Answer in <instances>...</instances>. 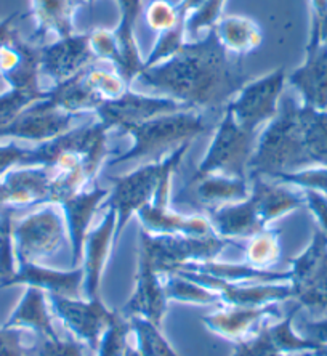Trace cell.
Masks as SVG:
<instances>
[{"label": "cell", "mask_w": 327, "mask_h": 356, "mask_svg": "<svg viewBox=\"0 0 327 356\" xmlns=\"http://www.w3.org/2000/svg\"><path fill=\"white\" fill-rule=\"evenodd\" d=\"M246 82L239 63L231 60L214 29L188 40L172 58L143 70L134 81L152 95L173 98L196 111L228 104Z\"/></svg>", "instance_id": "6da1fadb"}, {"label": "cell", "mask_w": 327, "mask_h": 356, "mask_svg": "<svg viewBox=\"0 0 327 356\" xmlns=\"http://www.w3.org/2000/svg\"><path fill=\"white\" fill-rule=\"evenodd\" d=\"M311 164L305 153L302 103L292 97H282L276 118L265 125L257 138L255 153L249 165L250 177L276 178L282 174H291L310 169Z\"/></svg>", "instance_id": "7a4b0ae2"}, {"label": "cell", "mask_w": 327, "mask_h": 356, "mask_svg": "<svg viewBox=\"0 0 327 356\" xmlns=\"http://www.w3.org/2000/svg\"><path fill=\"white\" fill-rule=\"evenodd\" d=\"M209 130V120L196 109L162 114L129 129L125 134L131 137V146L115 156L111 165L131 161H161Z\"/></svg>", "instance_id": "3957f363"}, {"label": "cell", "mask_w": 327, "mask_h": 356, "mask_svg": "<svg viewBox=\"0 0 327 356\" xmlns=\"http://www.w3.org/2000/svg\"><path fill=\"white\" fill-rule=\"evenodd\" d=\"M189 145L191 143L180 146V148H177L173 153L166 156L161 161L147 162V164L122 177H114L109 196L103 202V206L113 209L115 217H118L114 233V248L118 245L120 234H122L124 228L127 227L130 218L154 199L164 177L173 174L177 170L184 153L189 149Z\"/></svg>", "instance_id": "277c9868"}, {"label": "cell", "mask_w": 327, "mask_h": 356, "mask_svg": "<svg viewBox=\"0 0 327 356\" xmlns=\"http://www.w3.org/2000/svg\"><path fill=\"white\" fill-rule=\"evenodd\" d=\"M138 252L145 254L157 273L175 275L188 264H202L215 260L233 241L217 234L207 236H172V234H150L143 228L138 234Z\"/></svg>", "instance_id": "5b68a950"}, {"label": "cell", "mask_w": 327, "mask_h": 356, "mask_svg": "<svg viewBox=\"0 0 327 356\" xmlns=\"http://www.w3.org/2000/svg\"><path fill=\"white\" fill-rule=\"evenodd\" d=\"M257 138V132L242 129L226 109L215 129L207 153L199 162L191 180L214 174L249 178V165L255 153Z\"/></svg>", "instance_id": "8992f818"}, {"label": "cell", "mask_w": 327, "mask_h": 356, "mask_svg": "<svg viewBox=\"0 0 327 356\" xmlns=\"http://www.w3.org/2000/svg\"><path fill=\"white\" fill-rule=\"evenodd\" d=\"M66 238L67 228L60 204L47 202L39 211L13 223L18 265L40 264L42 259L55 254Z\"/></svg>", "instance_id": "52a82bcc"}, {"label": "cell", "mask_w": 327, "mask_h": 356, "mask_svg": "<svg viewBox=\"0 0 327 356\" xmlns=\"http://www.w3.org/2000/svg\"><path fill=\"white\" fill-rule=\"evenodd\" d=\"M286 83V70L276 67L255 81L246 82L226 109L242 129L258 132V129L276 118Z\"/></svg>", "instance_id": "ba28073f"}, {"label": "cell", "mask_w": 327, "mask_h": 356, "mask_svg": "<svg viewBox=\"0 0 327 356\" xmlns=\"http://www.w3.org/2000/svg\"><path fill=\"white\" fill-rule=\"evenodd\" d=\"M186 109L191 108L173 98L141 93L129 88L119 98L104 102L95 114L99 122L108 127L109 132L120 130L125 134L129 129L143 124L146 120L162 116V114L186 111Z\"/></svg>", "instance_id": "9c48e42d"}, {"label": "cell", "mask_w": 327, "mask_h": 356, "mask_svg": "<svg viewBox=\"0 0 327 356\" xmlns=\"http://www.w3.org/2000/svg\"><path fill=\"white\" fill-rule=\"evenodd\" d=\"M49 302L60 321L92 350H97L103 332L115 316V310H109L99 297L82 300V298L49 296Z\"/></svg>", "instance_id": "30bf717a"}, {"label": "cell", "mask_w": 327, "mask_h": 356, "mask_svg": "<svg viewBox=\"0 0 327 356\" xmlns=\"http://www.w3.org/2000/svg\"><path fill=\"white\" fill-rule=\"evenodd\" d=\"M175 275H180L214 291L218 296L220 302L228 307H263L295 298L291 282H282V284H279V282L234 284V282H226L214 276L188 270H180Z\"/></svg>", "instance_id": "8fae6325"}, {"label": "cell", "mask_w": 327, "mask_h": 356, "mask_svg": "<svg viewBox=\"0 0 327 356\" xmlns=\"http://www.w3.org/2000/svg\"><path fill=\"white\" fill-rule=\"evenodd\" d=\"M76 118L61 111L49 98H45L31 104L8 127L0 130V138L37 141L40 145L71 130Z\"/></svg>", "instance_id": "7c38bea8"}, {"label": "cell", "mask_w": 327, "mask_h": 356, "mask_svg": "<svg viewBox=\"0 0 327 356\" xmlns=\"http://www.w3.org/2000/svg\"><path fill=\"white\" fill-rule=\"evenodd\" d=\"M97 61L88 34H72L56 39L40 49V74L58 86L72 79Z\"/></svg>", "instance_id": "4fadbf2b"}, {"label": "cell", "mask_w": 327, "mask_h": 356, "mask_svg": "<svg viewBox=\"0 0 327 356\" xmlns=\"http://www.w3.org/2000/svg\"><path fill=\"white\" fill-rule=\"evenodd\" d=\"M281 318L278 303L263 307H228L202 318L204 326L230 342L241 343L254 339L273 319Z\"/></svg>", "instance_id": "5bb4252c"}, {"label": "cell", "mask_w": 327, "mask_h": 356, "mask_svg": "<svg viewBox=\"0 0 327 356\" xmlns=\"http://www.w3.org/2000/svg\"><path fill=\"white\" fill-rule=\"evenodd\" d=\"M109 191L111 188H86L60 202L71 244V268L82 265L83 244L90 232L88 228H90L92 218L99 211L102 204L106 201Z\"/></svg>", "instance_id": "9a60e30c"}, {"label": "cell", "mask_w": 327, "mask_h": 356, "mask_svg": "<svg viewBox=\"0 0 327 356\" xmlns=\"http://www.w3.org/2000/svg\"><path fill=\"white\" fill-rule=\"evenodd\" d=\"M167 297L161 281V275L145 254L138 252V273L134 294L119 313L125 318L140 316L161 327L167 313Z\"/></svg>", "instance_id": "2e32d148"}, {"label": "cell", "mask_w": 327, "mask_h": 356, "mask_svg": "<svg viewBox=\"0 0 327 356\" xmlns=\"http://www.w3.org/2000/svg\"><path fill=\"white\" fill-rule=\"evenodd\" d=\"M118 217L113 209H108L102 223L90 229L83 244L82 270H83V296L87 298L99 297L102 275L106 265L111 249H114V233Z\"/></svg>", "instance_id": "e0dca14e"}, {"label": "cell", "mask_w": 327, "mask_h": 356, "mask_svg": "<svg viewBox=\"0 0 327 356\" xmlns=\"http://www.w3.org/2000/svg\"><path fill=\"white\" fill-rule=\"evenodd\" d=\"M302 104L327 111V44L305 45V60L287 76Z\"/></svg>", "instance_id": "ac0fdd59"}, {"label": "cell", "mask_w": 327, "mask_h": 356, "mask_svg": "<svg viewBox=\"0 0 327 356\" xmlns=\"http://www.w3.org/2000/svg\"><path fill=\"white\" fill-rule=\"evenodd\" d=\"M249 196V178L214 174L189 180L188 188L182 190L177 199L180 202L199 204L209 212L225 204L244 201Z\"/></svg>", "instance_id": "d6986e66"}, {"label": "cell", "mask_w": 327, "mask_h": 356, "mask_svg": "<svg viewBox=\"0 0 327 356\" xmlns=\"http://www.w3.org/2000/svg\"><path fill=\"white\" fill-rule=\"evenodd\" d=\"M13 286H33L49 296L81 298V292H83V270L82 266L71 270H55L47 268L40 264H23L18 265L17 273L12 280L5 282L2 289Z\"/></svg>", "instance_id": "ffe728a7"}, {"label": "cell", "mask_w": 327, "mask_h": 356, "mask_svg": "<svg viewBox=\"0 0 327 356\" xmlns=\"http://www.w3.org/2000/svg\"><path fill=\"white\" fill-rule=\"evenodd\" d=\"M141 228L150 234H172V236H207L214 234L207 217L184 216L172 211L168 204L150 202L140 209Z\"/></svg>", "instance_id": "44dd1931"}, {"label": "cell", "mask_w": 327, "mask_h": 356, "mask_svg": "<svg viewBox=\"0 0 327 356\" xmlns=\"http://www.w3.org/2000/svg\"><path fill=\"white\" fill-rule=\"evenodd\" d=\"M207 218L214 233L230 241L234 238L249 239L266 228L258 216L257 202L252 196L244 201L215 207L207 212Z\"/></svg>", "instance_id": "7402d4cb"}, {"label": "cell", "mask_w": 327, "mask_h": 356, "mask_svg": "<svg viewBox=\"0 0 327 356\" xmlns=\"http://www.w3.org/2000/svg\"><path fill=\"white\" fill-rule=\"evenodd\" d=\"M8 196V209L50 202V170L40 165L10 170L2 180Z\"/></svg>", "instance_id": "603a6c76"}, {"label": "cell", "mask_w": 327, "mask_h": 356, "mask_svg": "<svg viewBox=\"0 0 327 356\" xmlns=\"http://www.w3.org/2000/svg\"><path fill=\"white\" fill-rule=\"evenodd\" d=\"M86 0H31V12L35 29L33 40H42L49 35L56 39L70 38L74 33V21L77 10Z\"/></svg>", "instance_id": "cb8c5ba5"}, {"label": "cell", "mask_w": 327, "mask_h": 356, "mask_svg": "<svg viewBox=\"0 0 327 356\" xmlns=\"http://www.w3.org/2000/svg\"><path fill=\"white\" fill-rule=\"evenodd\" d=\"M119 7V23L115 26L114 34L119 42L120 54H122V71L120 76L131 83L136 76L143 71L145 60L141 58L138 44L135 39L136 19L143 12V0H115Z\"/></svg>", "instance_id": "d4e9b609"}, {"label": "cell", "mask_w": 327, "mask_h": 356, "mask_svg": "<svg viewBox=\"0 0 327 356\" xmlns=\"http://www.w3.org/2000/svg\"><path fill=\"white\" fill-rule=\"evenodd\" d=\"M3 327L31 329L39 337L60 339L49 312L47 294L33 286H26L23 297L5 321Z\"/></svg>", "instance_id": "484cf974"}, {"label": "cell", "mask_w": 327, "mask_h": 356, "mask_svg": "<svg viewBox=\"0 0 327 356\" xmlns=\"http://www.w3.org/2000/svg\"><path fill=\"white\" fill-rule=\"evenodd\" d=\"M250 196L255 199L258 216L265 227L273 220L287 216L305 206L302 193L292 191L291 185L278 181H265L262 177H252Z\"/></svg>", "instance_id": "4316f807"}, {"label": "cell", "mask_w": 327, "mask_h": 356, "mask_svg": "<svg viewBox=\"0 0 327 356\" xmlns=\"http://www.w3.org/2000/svg\"><path fill=\"white\" fill-rule=\"evenodd\" d=\"M214 31L221 47L237 58L258 50L263 44V31L257 21L241 15H223Z\"/></svg>", "instance_id": "83f0119b"}, {"label": "cell", "mask_w": 327, "mask_h": 356, "mask_svg": "<svg viewBox=\"0 0 327 356\" xmlns=\"http://www.w3.org/2000/svg\"><path fill=\"white\" fill-rule=\"evenodd\" d=\"M188 271H196L209 276L217 277V280L234 282V284H262V282H289L291 281V271H274V270H262L250 266L249 264H221V261H202V264H188L184 268Z\"/></svg>", "instance_id": "f1b7e54d"}, {"label": "cell", "mask_w": 327, "mask_h": 356, "mask_svg": "<svg viewBox=\"0 0 327 356\" xmlns=\"http://www.w3.org/2000/svg\"><path fill=\"white\" fill-rule=\"evenodd\" d=\"M49 99L61 111L72 116H81L87 113H97L104 99L93 90L86 77V71L79 72L72 79L58 83L50 88Z\"/></svg>", "instance_id": "f546056e"}, {"label": "cell", "mask_w": 327, "mask_h": 356, "mask_svg": "<svg viewBox=\"0 0 327 356\" xmlns=\"http://www.w3.org/2000/svg\"><path fill=\"white\" fill-rule=\"evenodd\" d=\"M291 286L297 297L305 287L310 286L327 265V236L321 229H314L313 239L298 257L291 260Z\"/></svg>", "instance_id": "4dcf8cb0"}, {"label": "cell", "mask_w": 327, "mask_h": 356, "mask_svg": "<svg viewBox=\"0 0 327 356\" xmlns=\"http://www.w3.org/2000/svg\"><path fill=\"white\" fill-rule=\"evenodd\" d=\"M302 127L311 167H327V111L302 104Z\"/></svg>", "instance_id": "1f68e13d"}, {"label": "cell", "mask_w": 327, "mask_h": 356, "mask_svg": "<svg viewBox=\"0 0 327 356\" xmlns=\"http://www.w3.org/2000/svg\"><path fill=\"white\" fill-rule=\"evenodd\" d=\"M302 305L297 303L292 308V312L289 315L278 321L276 324H271V326H266L263 329L266 339L270 340V343L274 348L278 350L279 353L287 355V353H302V352H310L313 353L319 348L318 343L311 342V340L298 336L297 332L292 329V323L295 319V315L300 312Z\"/></svg>", "instance_id": "d6a6232c"}, {"label": "cell", "mask_w": 327, "mask_h": 356, "mask_svg": "<svg viewBox=\"0 0 327 356\" xmlns=\"http://www.w3.org/2000/svg\"><path fill=\"white\" fill-rule=\"evenodd\" d=\"M281 259V232L263 228L260 233L247 239L246 264L255 268L271 270Z\"/></svg>", "instance_id": "836d02e7"}, {"label": "cell", "mask_w": 327, "mask_h": 356, "mask_svg": "<svg viewBox=\"0 0 327 356\" xmlns=\"http://www.w3.org/2000/svg\"><path fill=\"white\" fill-rule=\"evenodd\" d=\"M129 324L136 339V350L141 356H180L168 340L162 336L159 326L140 316H130Z\"/></svg>", "instance_id": "e575fe53"}, {"label": "cell", "mask_w": 327, "mask_h": 356, "mask_svg": "<svg viewBox=\"0 0 327 356\" xmlns=\"http://www.w3.org/2000/svg\"><path fill=\"white\" fill-rule=\"evenodd\" d=\"M167 300L183 303H198V305H215L221 303L218 296L207 287L198 284L191 280H186L180 275H168L164 284Z\"/></svg>", "instance_id": "d590c367"}, {"label": "cell", "mask_w": 327, "mask_h": 356, "mask_svg": "<svg viewBox=\"0 0 327 356\" xmlns=\"http://www.w3.org/2000/svg\"><path fill=\"white\" fill-rule=\"evenodd\" d=\"M50 90H19L10 88L0 93V130L8 127L31 104L49 98Z\"/></svg>", "instance_id": "8d00e7d4"}, {"label": "cell", "mask_w": 327, "mask_h": 356, "mask_svg": "<svg viewBox=\"0 0 327 356\" xmlns=\"http://www.w3.org/2000/svg\"><path fill=\"white\" fill-rule=\"evenodd\" d=\"M131 332L129 319L115 310V316L109 323L106 331L103 332L97 347V356H127L129 334Z\"/></svg>", "instance_id": "74e56055"}, {"label": "cell", "mask_w": 327, "mask_h": 356, "mask_svg": "<svg viewBox=\"0 0 327 356\" xmlns=\"http://www.w3.org/2000/svg\"><path fill=\"white\" fill-rule=\"evenodd\" d=\"M12 211L0 212V289L5 282L12 280L18 270L17 252L13 239Z\"/></svg>", "instance_id": "f35d334b"}, {"label": "cell", "mask_w": 327, "mask_h": 356, "mask_svg": "<svg viewBox=\"0 0 327 356\" xmlns=\"http://www.w3.org/2000/svg\"><path fill=\"white\" fill-rule=\"evenodd\" d=\"M86 77L95 92L102 97L104 102L115 99L131 88L129 82L119 74L118 70H104L92 65L86 70Z\"/></svg>", "instance_id": "ab89813d"}, {"label": "cell", "mask_w": 327, "mask_h": 356, "mask_svg": "<svg viewBox=\"0 0 327 356\" xmlns=\"http://www.w3.org/2000/svg\"><path fill=\"white\" fill-rule=\"evenodd\" d=\"M226 0H204V3L189 15L186 19V35L191 40L200 39V35L209 33L217 24V21L223 17Z\"/></svg>", "instance_id": "60d3db41"}, {"label": "cell", "mask_w": 327, "mask_h": 356, "mask_svg": "<svg viewBox=\"0 0 327 356\" xmlns=\"http://www.w3.org/2000/svg\"><path fill=\"white\" fill-rule=\"evenodd\" d=\"M145 19L147 28L157 34L173 28L178 23L186 24V18L177 10V3L168 0H152L145 10Z\"/></svg>", "instance_id": "b9f144b4"}, {"label": "cell", "mask_w": 327, "mask_h": 356, "mask_svg": "<svg viewBox=\"0 0 327 356\" xmlns=\"http://www.w3.org/2000/svg\"><path fill=\"white\" fill-rule=\"evenodd\" d=\"M88 38H90V47L97 60L111 63L114 70H118L120 74V71H122V54H120V47L118 39H115L114 29H93L92 33H88Z\"/></svg>", "instance_id": "7bdbcfd3"}, {"label": "cell", "mask_w": 327, "mask_h": 356, "mask_svg": "<svg viewBox=\"0 0 327 356\" xmlns=\"http://www.w3.org/2000/svg\"><path fill=\"white\" fill-rule=\"evenodd\" d=\"M295 300L302 307L308 308L310 312H327V265L310 286L305 287L302 292H298Z\"/></svg>", "instance_id": "ee69618b"}, {"label": "cell", "mask_w": 327, "mask_h": 356, "mask_svg": "<svg viewBox=\"0 0 327 356\" xmlns=\"http://www.w3.org/2000/svg\"><path fill=\"white\" fill-rule=\"evenodd\" d=\"M28 356H83V345L77 340L44 339L35 348H31Z\"/></svg>", "instance_id": "f6af8a7d"}, {"label": "cell", "mask_w": 327, "mask_h": 356, "mask_svg": "<svg viewBox=\"0 0 327 356\" xmlns=\"http://www.w3.org/2000/svg\"><path fill=\"white\" fill-rule=\"evenodd\" d=\"M327 44V0H310V33L307 45Z\"/></svg>", "instance_id": "bcb514c9"}, {"label": "cell", "mask_w": 327, "mask_h": 356, "mask_svg": "<svg viewBox=\"0 0 327 356\" xmlns=\"http://www.w3.org/2000/svg\"><path fill=\"white\" fill-rule=\"evenodd\" d=\"M21 329L0 327V356H28Z\"/></svg>", "instance_id": "7dc6e473"}, {"label": "cell", "mask_w": 327, "mask_h": 356, "mask_svg": "<svg viewBox=\"0 0 327 356\" xmlns=\"http://www.w3.org/2000/svg\"><path fill=\"white\" fill-rule=\"evenodd\" d=\"M305 199V206L313 213L314 220L318 222V229H321L327 236V196L314 190H302Z\"/></svg>", "instance_id": "c3c4849f"}, {"label": "cell", "mask_w": 327, "mask_h": 356, "mask_svg": "<svg viewBox=\"0 0 327 356\" xmlns=\"http://www.w3.org/2000/svg\"><path fill=\"white\" fill-rule=\"evenodd\" d=\"M26 156H28V149L21 148L13 141L7 145H0V180L17 165L23 167Z\"/></svg>", "instance_id": "681fc988"}, {"label": "cell", "mask_w": 327, "mask_h": 356, "mask_svg": "<svg viewBox=\"0 0 327 356\" xmlns=\"http://www.w3.org/2000/svg\"><path fill=\"white\" fill-rule=\"evenodd\" d=\"M236 348L239 350L242 356H286L273 347L263 331L247 342L236 343Z\"/></svg>", "instance_id": "f907efd6"}, {"label": "cell", "mask_w": 327, "mask_h": 356, "mask_svg": "<svg viewBox=\"0 0 327 356\" xmlns=\"http://www.w3.org/2000/svg\"><path fill=\"white\" fill-rule=\"evenodd\" d=\"M302 337L311 340V342L321 345H327V318L319 321H303L298 326Z\"/></svg>", "instance_id": "816d5d0a"}, {"label": "cell", "mask_w": 327, "mask_h": 356, "mask_svg": "<svg viewBox=\"0 0 327 356\" xmlns=\"http://www.w3.org/2000/svg\"><path fill=\"white\" fill-rule=\"evenodd\" d=\"M18 18H21V15L18 12H15L12 15H8V17L0 19V47L7 45L18 38L17 26H15Z\"/></svg>", "instance_id": "f5cc1de1"}, {"label": "cell", "mask_w": 327, "mask_h": 356, "mask_svg": "<svg viewBox=\"0 0 327 356\" xmlns=\"http://www.w3.org/2000/svg\"><path fill=\"white\" fill-rule=\"evenodd\" d=\"M0 209H8V196L3 183L0 181Z\"/></svg>", "instance_id": "db71d44e"}, {"label": "cell", "mask_w": 327, "mask_h": 356, "mask_svg": "<svg viewBox=\"0 0 327 356\" xmlns=\"http://www.w3.org/2000/svg\"><path fill=\"white\" fill-rule=\"evenodd\" d=\"M313 356H327V345H321L316 352H313Z\"/></svg>", "instance_id": "11a10c76"}, {"label": "cell", "mask_w": 327, "mask_h": 356, "mask_svg": "<svg viewBox=\"0 0 327 356\" xmlns=\"http://www.w3.org/2000/svg\"><path fill=\"white\" fill-rule=\"evenodd\" d=\"M127 356H141V355L138 353V350L134 348V347H130L129 352H127Z\"/></svg>", "instance_id": "9f6ffc18"}, {"label": "cell", "mask_w": 327, "mask_h": 356, "mask_svg": "<svg viewBox=\"0 0 327 356\" xmlns=\"http://www.w3.org/2000/svg\"><path fill=\"white\" fill-rule=\"evenodd\" d=\"M233 356H242V353H241L237 348H234V355H233Z\"/></svg>", "instance_id": "6f0895ef"}, {"label": "cell", "mask_w": 327, "mask_h": 356, "mask_svg": "<svg viewBox=\"0 0 327 356\" xmlns=\"http://www.w3.org/2000/svg\"><path fill=\"white\" fill-rule=\"evenodd\" d=\"M86 2H87V3H88V5H92V3H93V2H95V0H86Z\"/></svg>", "instance_id": "680465c9"}]
</instances>
